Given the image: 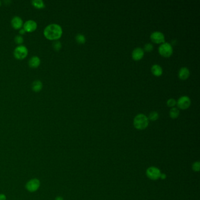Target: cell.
I'll list each match as a JSON object with an SVG mask.
<instances>
[{"instance_id":"cell-1","label":"cell","mask_w":200,"mask_h":200,"mask_svg":"<svg viewBox=\"0 0 200 200\" xmlns=\"http://www.w3.org/2000/svg\"><path fill=\"white\" fill-rule=\"evenodd\" d=\"M63 34V29L61 25L57 24H51L43 30V35L50 41H58Z\"/></svg>"},{"instance_id":"cell-2","label":"cell","mask_w":200,"mask_h":200,"mask_svg":"<svg viewBox=\"0 0 200 200\" xmlns=\"http://www.w3.org/2000/svg\"><path fill=\"white\" fill-rule=\"evenodd\" d=\"M149 119L144 114H138L134 117L133 125L138 130L145 129L149 125Z\"/></svg>"},{"instance_id":"cell-3","label":"cell","mask_w":200,"mask_h":200,"mask_svg":"<svg viewBox=\"0 0 200 200\" xmlns=\"http://www.w3.org/2000/svg\"><path fill=\"white\" fill-rule=\"evenodd\" d=\"M28 55V49L25 45H18L14 51V57L18 60H23Z\"/></svg>"},{"instance_id":"cell-4","label":"cell","mask_w":200,"mask_h":200,"mask_svg":"<svg viewBox=\"0 0 200 200\" xmlns=\"http://www.w3.org/2000/svg\"><path fill=\"white\" fill-rule=\"evenodd\" d=\"M159 52L161 55L164 57H170L172 54L173 48L172 44L168 42H164L159 47Z\"/></svg>"},{"instance_id":"cell-5","label":"cell","mask_w":200,"mask_h":200,"mask_svg":"<svg viewBox=\"0 0 200 200\" xmlns=\"http://www.w3.org/2000/svg\"><path fill=\"white\" fill-rule=\"evenodd\" d=\"M41 186L40 181L37 179H32L29 180L25 184V188L27 190L31 192L34 193L38 190Z\"/></svg>"},{"instance_id":"cell-6","label":"cell","mask_w":200,"mask_h":200,"mask_svg":"<svg viewBox=\"0 0 200 200\" xmlns=\"http://www.w3.org/2000/svg\"><path fill=\"white\" fill-rule=\"evenodd\" d=\"M161 174L160 170L155 167H150L146 170L147 177L152 180H156L160 179Z\"/></svg>"},{"instance_id":"cell-7","label":"cell","mask_w":200,"mask_h":200,"mask_svg":"<svg viewBox=\"0 0 200 200\" xmlns=\"http://www.w3.org/2000/svg\"><path fill=\"white\" fill-rule=\"evenodd\" d=\"M191 99L189 97L183 96L180 97L177 102V104L179 109L184 110L188 109L191 105Z\"/></svg>"},{"instance_id":"cell-8","label":"cell","mask_w":200,"mask_h":200,"mask_svg":"<svg viewBox=\"0 0 200 200\" xmlns=\"http://www.w3.org/2000/svg\"><path fill=\"white\" fill-rule=\"evenodd\" d=\"M152 42L156 43H163L165 42V37L164 34L160 31H155L152 32L150 35Z\"/></svg>"},{"instance_id":"cell-9","label":"cell","mask_w":200,"mask_h":200,"mask_svg":"<svg viewBox=\"0 0 200 200\" xmlns=\"http://www.w3.org/2000/svg\"><path fill=\"white\" fill-rule=\"evenodd\" d=\"M38 24L34 20H28L26 21L24 25L22 28L26 32L31 33L34 32L37 29Z\"/></svg>"},{"instance_id":"cell-10","label":"cell","mask_w":200,"mask_h":200,"mask_svg":"<svg viewBox=\"0 0 200 200\" xmlns=\"http://www.w3.org/2000/svg\"><path fill=\"white\" fill-rule=\"evenodd\" d=\"M11 24L12 27L14 28V29L20 30L22 28V27H23L24 22L21 17H20L18 16H15L12 18L11 21Z\"/></svg>"},{"instance_id":"cell-11","label":"cell","mask_w":200,"mask_h":200,"mask_svg":"<svg viewBox=\"0 0 200 200\" xmlns=\"http://www.w3.org/2000/svg\"><path fill=\"white\" fill-rule=\"evenodd\" d=\"M145 55L144 50L142 48L138 47L134 49L132 52V58L135 61H138L143 58Z\"/></svg>"},{"instance_id":"cell-12","label":"cell","mask_w":200,"mask_h":200,"mask_svg":"<svg viewBox=\"0 0 200 200\" xmlns=\"http://www.w3.org/2000/svg\"><path fill=\"white\" fill-rule=\"evenodd\" d=\"M40 64H41V59L37 56H32L28 61V65L29 67H31V68H37L40 66Z\"/></svg>"},{"instance_id":"cell-13","label":"cell","mask_w":200,"mask_h":200,"mask_svg":"<svg viewBox=\"0 0 200 200\" xmlns=\"http://www.w3.org/2000/svg\"><path fill=\"white\" fill-rule=\"evenodd\" d=\"M190 70L186 67H183L179 71V77L181 80H186L190 76Z\"/></svg>"},{"instance_id":"cell-14","label":"cell","mask_w":200,"mask_h":200,"mask_svg":"<svg viewBox=\"0 0 200 200\" xmlns=\"http://www.w3.org/2000/svg\"><path fill=\"white\" fill-rule=\"evenodd\" d=\"M152 74L156 76H161L163 74V69L162 68L157 64L153 65L151 68Z\"/></svg>"},{"instance_id":"cell-15","label":"cell","mask_w":200,"mask_h":200,"mask_svg":"<svg viewBox=\"0 0 200 200\" xmlns=\"http://www.w3.org/2000/svg\"><path fill=\"white\" fill-rule=\"evenodd\" d=\"M43 88V83L41 81L36 80L32 83V89L35 92H39Z\"/></svg>"},{"instance_id":"cell-16","label":"cell","mask_w":200,"mask_h":200,"mask_svg":"<svg viewBox=\"0 0 200 200\" xmlns=\"http://www.w3.org/2000/svg\"><path fill=\"white\" fill-rule=\"evenodd\" d=\"M31 3L33 7L38 9H43L45 7V2L42 0H33L32 1Z\"/></svg>"},{"instance_id":"cell-17","label":"cell","mask_w":200,"mask_h":200,"mask_svg":"<svg viewBox=\"0 0 200 200\" xmlns=\"http://www.w3.org/2000/svg\"><path fill=\"white\" fill-rule=\"evenodd\" d=\"M170 116L172 119H176L179 117V111L177 108H172L169 112Z\"/></svg>"},{"instance_id":"cell-18","label":"cell","mask_w":200,"mask_h":200,"mask_svg":"<svg viewBox=\"0 0 200 200\" xmlns=\"http://www.w3.org/2000/svg\"><path fill=\"white\" fill-rule=\"evenodd\" d=\"M76 42L79 44H83L86 42V37L85 35L82 34H78L76 35L75 37Z\"/></svg>"},{"instance_id":"cell-19","label":"cell","mask_w":200,"mask_h":200,"mask_svg":"<svg viewBox=\"0 0 200 200\" xmlns=\"http://www.w3.org/2000/svg\"><path fill=\"white\" fill-rule=\"evenodd\" d=\"M159 115L158 112L156 111H153L149 114L148 119L152 121H155V120H157L159 119Z\"/></svg>"},{"instance_id":"cell-20","label":"cell","mask_w":200,"mask_h":200,"mask_svg":"<svg viewBox=\"0 0 200 200\" xmlns=\"http://www.w3.org/2000/svg\"><path fill=\"white\" fill-rule=\"evenodd\" d=\"M52 47L56 51H59L62 48V43L59 41H55L52 43Z\"/></svg>"},{"instance_id":"cell-21","label":"cell","mask_w":200,"mask_h":200,"mask_svg":"<svg viewBox=\"0 0 200 200\" xmlns=\"http://www.w3.org/2000/svg\"><path fill=\"white\" fill-rule=\"evenodd\" d=\"M14 41L15 42V43L19 45H21L23 42H24V38L22 35H17L15 38H14Z\"/></svg>"},{"instance_id":"cell-22","label":"cell","mask_w":200,"mask_h":200,"mask_svg":"<svg viewBox=\"0 0 200 200\" xmlns=\"http://www.w3.org/2000/svg\"><path fill=\"white\" fill-rule=\"evenodd\" d=\"M192 168L193 171L195 172H198L200 171V163L199 161H196L194 163L193 166H192Z\"/></svg>"},{"instance_id":"cell-23","label":"cell","mask_w":200,"mask_h":200,"mask_svg":"<svg viewBox=\"0 0 200 200\" xmlns=\"http://www.w3.org/2000/svg\"><path fill=\"white\" fill-rule=\"evenodd\" d=\"M177 104V101L173 99V98H171V99H169L167 101V105L168 106V107H173L174 106L175 104Z\"/></svg>"},{"instance_id":"cell-24","label":"cell","mask_w":200,"mask_h":200,"mask_svg":"<svg viewBox=\"0 0 200 200\" xmlns=\"http://www.w3.org/2000/svg\"><path fill=\"white\" fill-rule=\"evenodd\" d=\"M144 49L145 51L150 52L153 51V45H152L151 43H147L145 44V47H144Z\"/></svg>"},{"instance_id":"cell-25","label":"cell","mask_w":200,"mask_h":200,"mask_svg":"<svg viewBox=\"0 0 200 200\" xmlns=\"http://www.w3.org/2000/svg\"><path fill=\"white\" fill-rule=\"evenodd\" d=\"M7 197L4 194H0V200H6Z\"/></svg>"},{"instance_id":"cell-26","label":"cell","mask_w":200,"mask_h":200,"mask_svg":"<svg viewBox=\"0 0 200 200\" xmlns=\"http://www.w3.org/2000/svg\"><path fill=\"white\" fill-rule=\"evenodd\" d=\"M19 33H20V35H23L25 34L26 32L23 28H21L19 30Z\"/></svg>"},{"instance_id":"cell-27","label":"cell","mask_w":200,"mask_h":200,"mask_svg":"<svg viewBox=\"0 0 200 200\" xmlns=\"http://www.w3.org/2000/svg\"><path fill=\"white\" fill-rule=\"evenodd\" d=\"M161 179H165L166 178V175L165 174H161V175H160V177Z\"/></svg>"},{"instance_id":"cell-28","label":"cell","mask_w":200,"mask_h":200,"mask_svg":"<svg viewBox=\"0 0 200 200\" xmlns=\"http://www.w3.org/2000/svg\"><path fill=\"white\" fill-rule=\"evenodd\" d=\"M55 200H63V198L61 197V196H58V197H56L55 198Z\"/></svg>"},{"instance_id":"cell-29","label":"cell","mask_w":200,"mask_h":200,"mask_svg":"<svg viewBox=\"0 0 200 200\" xmlns=\"http://www.w3.org/2000/svg\"><path fill=\"white\" fill-rule=\"evenodd\" d=\"M1 6V1H0V7Z\"/></svg>"}]
</instances>
